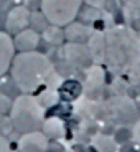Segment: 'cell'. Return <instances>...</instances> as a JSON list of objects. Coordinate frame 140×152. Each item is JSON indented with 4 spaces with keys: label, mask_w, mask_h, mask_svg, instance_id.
Listing matches in <instances>:
<instances>
[{
    "label": "cell",
    "mask_w": 140,
    "mask_h": 152,
    "mask_svg": "<svg viewBox=\"0 0 140 152\" xmlns=\"http://www.w3.org/2000/svg\"><path fill=\"white\" fill-rule=\"evenodd\" d=\"M92 28L84 25V23H78V22H71L66 25V30H65V37L68 42L73 43H87L89 37L92 33Z\"/></svg>",
    "instance_id": "9"
},
{
    "label": "cell",
    "mask_w": 140,
    "mask_h": 152,
    "mask_svg": "<svg viewBox=\"0 0 140 152\" xmlns=\"http://www.w3.org/2000/svg\"><path fill=\"white\" fill-rule=\"evenodd\" d=\"M10 106V99H7L4 94H0V111H7Z\"/></svg>",
    "instance_id": "14"
},
{
    "label": "cell",
    "mask_w": 140,
    "mask_h": 152,
    "mask_svg": "<svg viewBox=\"0 0 140 152\" xmlns=\"http://www.w3.org/2000/svg\"><path fill=\"white\" fill-rule=\"evenodd\" d=\"M40 2H41V0H25V5H27V7L30 8V5H31V4H40Z\"/></svg>",
    "instance_id": "15"
},
{
    "label": "cell",
    "mask_w": 140,
    "mask_h": 152,
    "mask_svg": "<svg viewBox=\"0 0 140 152\" xmlns=\"http://www.w3.org/2000/svg\"><path fill=\"white\" fill-rule=\"evenodd\" d=\"M40 40H41V37L36 30L25 28V30L15 33V38H13L15 51H33L40 45Z\"/></svg>",
    "instance_id": "6"
},
{
    "label": "cell",
    "mask_w": 140,
    "mask_h": 152,
    "mask_svg": "<svg viewBox=\"0 0 140 152\" xmlns=\"http://www.w3.org/2000/svg\"><path fill=\"white\" fill-rule=\"evenodd\" d=\"M120 152H139V147L135 144H132V142H125L120 147Z\"/></svg>",
    "instance_id": "13"
},
{
    "label": "cell",
    "mask_w": 140,
    "mask_h": 152,
    "mask_svg": "<svg viewBox=\"0 0 140 152\" xmlns=\"http://www.w3.org/2000/svg\"><path fill=\"white\" fill-rule=\"evenodd\" d=\"M43 40L48 42L49 45H54V46H59L63 45V42L66 40L65 37V30L58 25H51L48 23V27L43 30Z\"/></svg>",
    "instance_id": "10"
},
{
    "label": "cell",
    "mask_w": 140,
    "mask_h": 152,
    "mask_svg": "<svg viewBox=\"0 0 140 152\" xmlns=\"http://www.w3.org/2000/svg\"><path fill=\"white\" fill-rule=\"evenodd\" d=\"M31 22V10L27 5H15L12 7L5 18V30L7 33H18V31L28 28Z\"/></svg>",
    "instance_id": "4"
},
{
    "label": "cell",
    "mask_w": 140,
    "mask_h": 152,
    "mask_svg": "<svg viewBox=\"0 0 140 152\" xmlns=\"http://www.w3.org/2000/svg\"><path fill=\"white\" fill-rule=\"evenodd\" d=\"M83 0H41L40 8L46 22L58 27H66L74 22L81 10Z\"/></svg>",
    "instance_id": "3"
},
{
    "label": "cell",
    "mask_w": 140,
    "mask_h": 152,
    "mask_svg": "<svg viewBox=\"0 0 140 152\" xmlns=\"http://www.w3.org/2000/svg\"><path fill=\"white\" fill-rule=\"evenodd\" d=\"M130 139H132V132L129 129H125V127H122V129H119L115 132V142H119V144H125Z\"/></svg>",
    "instance_id": "11"
},
{
    "label": "cell",
    "mask_w": 140,
    "mask_h": 152,
    "mask_svg": "<svg viewBox=\"0 0 140 152\" xmlns=\"http://www.w3.org/2000/svg\"><path fill=\"white\" fill-rule=\"evenodd\" d=\"M61 55L73 66H83L84 68L89 63H92V58L89 55L87 45H84V43H73V42L65 43L61 46Z\"/></svg>",
    "instance_id": "5"
},
{
    "label": "cell",
    "mask_w": 140,
    "mask_h": 152,
    "mask_svg": "<svg viewBox=\"0 0 140 152\" xmlns=\"http://www.w3.org/2000/svg\"><path fill=\"white\" fill-rule=\"evenodd\" d=\"M83 2L87 5V7H91V8H99V10H101V8L106 5V0H83Z\"/></svg>",
    "instance_id": "12"
},
{
    "label": "cell",
    "mask_w": 140,
    "mask_h": 152,
    "mask_svg": "<svg viewBox=\"0 0 140 152\" xmlns=\"http://www.w3.org/2000/svg\"><path fill=\"white\" fill-rule=\"evenodd\" d=\"M12 76L23 91H33L53 75V63L48 56L33 51H18L12 60Z\"/></svg>",
    "instance_id": "2"
},
{
    "label": "cell",
    "mask_w": 140,
    "mask_h": 152,
    "mask_svg": "<svg viewBox=\"0 0 140 152\" xmlns=\"http://www.w3.org/2000/svg\"><path fill=\"white\" fill-rule=\"evenodd\" d=\"M86 45H87V50H89V55H91L92 61L102 63L104 58H106V33L94 30Z\"/></svg>",
    "instance_id": "8"
},
{
    "label": "cell",
    "mask_w": 140,
    "mask_h": 152,
    "mask_svg": "<svg viewBox=\"0 0 140 152\" xmlns=\"http://www.w3.org/2000/svg\"><path fill=\"white\" fill-rule=\"evenodd\" d=\"M106 33V61L110 68L129 69L140 63V38L127 27H112Z\"/></svg>",
    "instance_id": "1"
},
{
    "label": "cell",
    "mask_w": 140,
    "mask_h": 152,
    "mask_svg": "<svg viewBox=\"0 0 140 152\" xmlns=\"http://www.w3.org/2000/svg\"><path fill=\"white\" fill-rule=\"evenodd\" d=\"M13 56H15L13 38L7 31H0V76L5 75L7 69H10Z\"/></svg>",
    "instance_id": "7"
}]
</instances>
